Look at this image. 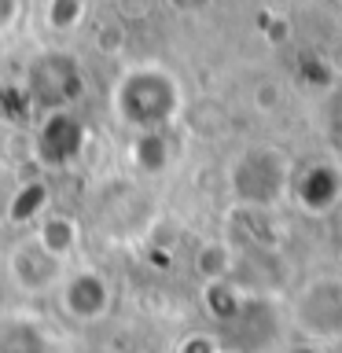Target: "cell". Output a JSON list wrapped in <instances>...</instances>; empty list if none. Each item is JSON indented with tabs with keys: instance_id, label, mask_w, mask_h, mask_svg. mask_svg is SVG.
Listing matches in <instances>:
<instances>
[{
	"instance_id": "obj_1",
	"label": "cell",
	"mask_w": 342,
	"mask_h": 353,
	"mask_svg": "<svg viewBox=\"0 0 342 353\" xmlns=\"http://www.w3.org/2000/svg\"><path fill=\"white\" fill-rule=\"evenodd\" d=\"M291 324L309 346L342 342V276L316 272L291 298Z\"/></svg>"
},
{
	"instance_id": "obj_2",
	"label": "cell",
	"mask_w": 342,
	"mask_h": 353,
	"mask_svg": "<svg viewBox=\"0 0 342 353\" xmlns=\"http://www.w3.org/2000/svg\"><path fill=\"white\" fill-rule=\"evenodd\" d=\"M118 107H121V114H125V121H132V125H140V129H154L173 114L177 92L162 74H137L125 81V88H121Z\"/></svg>"
},
{
	"instance_id": "obj_3",
	"label": "cell",
	"mask_w": 342,
	"mask_h": 353,
	"mask_svg": "<svg viewBox=\"0 0 342 353\" xmlns=\"http://www.w3.org/2000/svg\"><path fill=\"white\" fill-rule=\"evenodd\" d=\"M283 184H287V165L272 151L243 154V162L236 165V192L250 203H272L283 192Z\"/></svg>"
},
{
	"instance_id": "obj_4",
	"label": "cell",
	"mask_w": 342,
	"mask_h": 353,
	"mask_svg": "<svg viewBox=\"0 0 342 353\" xmlns=\"http://www.w3.org/2000/svg\"><path fill=\"white\" fill-rule=\"evenodd\" d=\"M110 305V287L99 272H77L63 287V309L77 320H99Z\"/></svg>"
},
{
	"instance_id": "obj_5",
	"label": "cell",
	"mask_w": 342,
	"mask_h": 353,
	"mask_svg": "<svg viewBox=\"0 0 342 353\" xmlns=\"http://www.w3.org/2000/svg\"><path fill=\"white\" fill-rule=\"evenodd\" d=\"M59 265L63 261L48 258L37 243H22V247H15V254L8 258V272L22 291H44V287L59 276Z\"/></svg>"
},
{
	"instance_id": "obj_6",
	"label": "cell",
	"mask_w": 342,
	"mask_h": 353,
	"mask_svg": "<svg viewBox=\"0 0 342 353\" xmlns=\"http://www.w3.org/2000/svg\"><path fill=\"white\" fill-rule=\"evenodd\" d=\"M33 243H37L48 258L63 261V258H70V254L77 250V225L66 214H48V217H41L37 239Z\"/></svg>"
},
{
	"instance_id": "obj_7",
	"label": "cell",
	"mask_w": 342,
	"mask_h": 353,
	"mask_svg": "<svg viewBox=\"0 0 342 353\" xmlns=\"http://www.w3.org/2000/svg\"><path fill=\"white\" fill-rule=\"evenodd\" d=\"M298 195H302V203L309 210H328L339 199V173L331 170V165H316V170H309L302 176Z\"/></svg>"
},
{
	"instance_id": "obj_8",
	"label": "cell",
	"mask_w": 342,
	"mask_h": 353,
	"mask_svg": "<svg viewBox=\"0 0 342 353\" xmlns=\"http://www.w3.org/2000/svg\"><path fill=\"white\" fill-rule=\"evenodd\" d=\"M0 353H48L41 331L26 320H11L0 327Z\"/></svg>"
},
{
	"instance_id": "obj_9",
	"label": "cell",
	"mask_w": 342,
	"mask_h": 353,
	"mask_svg": "<svg viewBox=\"0 0 342 353\" xmlns=\"http://www.w3.org/2000/svg\"><path fill=\"white\" fill-rule=\"evenodd\" d=\"M41 206H44V192L41 184H30L15 203H11V221H30V217H41Z\"/></svg>"
},
{
	"instance_id": "obj_10",
	"label": "cell",
	"mask_w": 342,
	"mask_h": 353,
	"mask_svg": "<svg viewBox=\"0 0 342 353\" xmlns=\"http://www.w3.org/2000/svg\"><path fill=\"white\" fill-rule=\"evenodd\" d=\"M339 132H342V110H339Z\"/></svg>"
}]
</instances>
